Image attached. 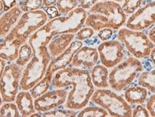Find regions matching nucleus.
<instances>
[{
  "instance_id": "obj_1",
  "label": "nucleus",
  "mask_w": 155,
  "mask_h": 117,
  "mask_svg": "<svg viewBox=\"0 0 155 117\" xmlns=\"http://www.w3.org/2000/svg\"><path fill=\"white\" fill-rule=\"evenodd\" d=\"M52 85L55 89L71 87L68 93L65 108L78 111L85 108L94 93L90 73L88 70L65 68L54 73Z\"/></svg>"
},
{
  "instance_id": "obj_2",
  "label": "nucleus",
  "mask_w": 155,
  "mask_h": 117,
  "mask_svg": "<svg viewBox=\"0 0 155 117\" xmlns=\"http://www.w3.org/2000/svg\"><path fill=\"white\" fill-rule=\"evenodd\" d=\"M86 17L87 12L77 7L65 16L50 19L29 38L28 43L35 50L39 46H47L54 37L59 35L74 34L85 25Z\"/></svg>"
},
{
  "instance_id": "obj_3",
  "label": "nucleus",
  "mask_w": 155,
  "mask_h": 117,
  "mask_svg": "<svg viewBox=\"0 0 155 117\" xmlns=\"http://www.w3.org/2000/svg\"><path fill=\"white\" fill-rule=\"evenodd\" d=\"M126 22L127 15L119 2L101 1L89 9L85 25L91 27L94 31H99L104 28L119 30Z\"/></svg>"
},
{
  "instance_id": "obj_4",
  "label": "nucleus",
  "mask_w": 155,
  "mask_h": 117,
  "mask_svg": "<svg viewBox=\"0 0 155 117\" xmlns=\"http://www.w3.org/2000/svg\"><path fill=\"white\" fill-rule=\"evenodd\" d=\"M51 60L52 57L47 46H39L33 50L32 58L23 69L19 89L30 91L37 83L43 79Z\"/></svg>"
},
{
  "instance_id": "obj_5",
  "label": "nucleus",
  "mask_w": 155,
  "mask_h": 117,
  "mask_svg": "<svg viewBox=\"0 0 155 117\" xmlns=\"http://www.w3.org/2000/svg\"><path fill=\"white\" fill-rule=\"evenodd\" d=\"M48 19L47 13L42 9L24 12L6 37L17 38L25 43L33 33L45 25Z\"/></svg>"
},
{
  "instance_id": "obj_6",
  "label": "nucleus",
  "mask_w": 155,
  "mask_h": 117,
  "mask_svg": "<svg viewBox=\"0 0 155 117\" xmlns=\"http://www.w3.org/2000/svg\"><path fill=\"white\" fill-rule=\"evenodd\" d=\"M144 70L138 58L130 57L121 62L108 74V84L115 91H121L134 81L139 73Z\"/></svg>"
},
{
  "instance_id": "obj_7",
  "label": "nucleus",
  "mask_w": 155,
  "mask_h": 117,
  "mask_svg": "<svg viewBox=\"0 0 155 117\" xmlns=\"http://www.w3.org/2000/svg\"><path fill=\"white\" fill-rule=\"evenodd\" d=\"M91 101L97 106L104 109L114 117L132 116V109L121 95L108 89H98L93 93Z\"/></svg>"
},
{
  "instance_id": "obj_8",
  "label": "nucleus",
  "mask_w": 155,
  "mask_h": 117,
  "mask_svg": "<svg viewBox=\"0 0 155 117\" xmlns=\"http://www.w3.org/2000/svg\"><path fill=\"white\" fill-rule=\"evenodd\" d=\"M117 38L120 42L124 44L128 51L138 59L148 58L154 47V44L144 32L127 27L120 29Z\"/></svg>"
},
{
  "instance_id": "obj_9",
  "label": "nucleus",
  "mask_w": 155,
  "mask_h": 117,
  "mask_svg": "<svg viewBox=\"0 0 155 117\" xmlns=\"http://www.w3.org/2000/svg\"><path fill=\"white\" fill-rule=\"evenodd\" d=\"M23 68L16 64L6 65L0 79V95L3 102H15L20 87Z\"/></svg>"
},
{
  "instance_id": "obj_10",
  "label": "nucleus",
  "mask_w": 155,
  "mask_h": 117,
  "mask_svg": "<svg viewBox=\"0 0 155 117\" xmlns=\"http://www.w3.org/2000/svg\"><path fill=\"white\" fill-rule=\"evenodd\" d=\"M101 64L107 68L115 67L124 58V50L119 40H106L97 48Z\"/></svg>"
},
{
  "instance_id": "obj_11",
  "label": "nucleus",
  "mask_w": 155,
  "mask_h": 117,
  "mask_svg": "<svg viewBox=\"0 0 155 117\" xmlns=\"http://www.w3.org/2000/svg\"><path fill=\"white\" fill-rule=\"evenodd\" d=\"M155 24V1L146 4L139 8L126 22L127 28L134 30H147Z\"/></svg>"
},
{
  "instance_id": "obj_12",
  "label": "nucleus",
  "mask_w": 155,
  "mask_h": 117,
  "mask_svg": "<svg viewBox=\"0 0 155 117\" xmlns=\"http://www.w3.org/2000/svg\"><path fill=\"white\" fill-rule=\"evenodd\" d=\"M67 96L68 91L65 89L48 91L38 98L35 99V109L38 112H45L57 109L65 104Z\"/></svg>"
},
{
  "instance_id": "obj_13",
  "label": "nucleus",
  "mask_w": 155,
  "mask_h": 117,
  "mask_svg": "<svg viewBox=\"0 0 155 117\" xmlns=\"http://www.w3.org/2000/svg\"><path fill=\"white\" fill-rule=\"evenodd\" d=\"M82 46V41L78 40H73L65 51L60 54L58 57L54 58L53 60H51L45 75L53 78L55 72L67 68L70 64H71L75 52Z\"/></svg>"
},
{
  "instance_id": "obj_14",
  "label": "nucleus",
  "mask_w": 155,
  "mask_h": 117,
  "mask_svg": "<svg viewBox=\"0 0 155 117\" xmlns=\"http://www.w3.org/2000/svg\"><path fill=\"white\" fill-rule=\"evenodd\" d=\"M99 59L98 50L93 47L82 46L73 56L72 67L88 70L95 66Z\"/></svg>"
},
{
  "instance_id": "obj_15",
  "label": "nucleus",
  "mask_w": 155,
  "mask_h": 117,
  "mask_svg": "<svg viewBox=\"0 0 155 117\" xmlns=\"http://www.w3.org/2000/svg\"><path fill=\"white\" fill-rule=\"evenodd\" d=\"M23 43L18 39L5 37L0 42V58L7 62H13L18 57L19 50Z\"/></svg>"
},
{
  "instance_id": "obj_16",
  "label": "nucleus",
  "mask_w": 155,
  "mask_h": 117,
  "mask_svg": "<svg viewBox=\"0 0 155 117\" xmlns=\"http://www.w3.org/2000/svg\"><path fill=\"white\" fill-rule=\"evenodd\" d=\"M74 38L75 35L73 33L61 34L54 37L47 45L50 56L53 58L58 57L68 48Z\"/></svg>"
},
{
  "instance_id": "obj_17",
  "label": "nucleus",
  "mask_w": 155,
  "mask_h": 117,
  "mask_svg": "<svg viewBox=\"0 0 155 117\" xmlns=\"http://www.w3.org/2000/svg\"><path fill=\"white\" fill-rule=\"evenodd\" d=\"M22 11L19 6L13 7L9 10L4 12L0 16V37L7 35L15 25L17 24Z\"/></svg>"
},
{
  "instance_id": "obj_18",
  "label": "nucleus",
  "mask_w": 155,
  "mask_h": 117,
  "mask_svg": "<svg viewBox=\"0 0 155 117\" xmlns=\"http://www.w3.org/2000/svg\"><path fill=\"white\" fill-rule=\"evenodd\" d=\"M15 103L22 117L30 116L36 112L33 98L30 91L21 90L19 91L15 98Z\"/></svg>"
},
{
  "instance_id": "obj_19",
  "label": "nucleus",
  "mask_w": 155,
  "mask_h": 117,
  "mask_svg": "<svg viewBox=\"0 0 155 117\" xmlns=\"http://www.w3.org/2000/svg\"><path fill=\"white\" fill-rule=\"evenodd\" d=\"M108 68L103 65H96L91 68V78L93 84L98 89H106L108 84Z\"/></svg>"
},
{
  "instance_id": "obj_20",
  "label": "nucleus",
  "mask_w": 155,
  "mask_h": 117,
  "mask_svg": "<svg viewBox=\"0 0 155 117\" xmlns=\"http://www.w3.org/2000/svg\"><path fill=\"white\" fill-rule=\"evenodd\" d=\"M125 100L130 104H142L147 101L148 92L141 85L129 87L124 93Z\"/></svg>"
},
{
  "instance_id": "obj_21",
  "label": "nucleus",
  "mask_w": 155,
  "mask_h": 117,
  "mask_svg": "<svg viewBox=\"0 0 155 117\" xmlns=\"http://www.w3.org/2000/svg\"><path fill=\"white\" fill-rule=\"evenodd\" d=\"M138 83L155 94V69L141 73L138 79Z\"/></svg>"
},
{
  "instance_id": "obj_22",
  "label": "nucleus",
  "mask_w": 155,
  "mask_h": 117,
  "mask_svg": "<svg viewBox=\"0 0 155 117\" xmlns=\"http://www.w3.org/2000/svg\"><path fill=\"white\" fill-rule=\"evenodd\" d=\"M52 79H53V78L45 75L43 77V79L40 80L38 83H37L30 90L32 98L34 99H37L40 95L44 94L45 93L47 92L50 88V85L52 83Z\"/></svg>"
},
{
  "instance_id": "obj_23",
  "label": "nucleus",
  "mask_w": 155,
  "mask_h": 117,
  "mask_svg": "<svg viewBox=\"0 0 155 117\" xmlns=\"http://www.w3.org/2000/svg\"><path fill=\"white\" fill-rule=\"evenodd\" d=\"M33 55V50L28 42H25L21 45L19 50L18 57L15 60V63L24 67L29 63Z\"/></svg>"
},
{
  "instance_id": "obj_24",
  "label": "nucleus",
  "mask_w": 155,
  "mask_h": 117,
  "mask_svg": "<svg viewBox=\"0 0 155 117\" xmlns=\"http://www.w3.org/2000/svg\"><path fill=\"white\" fill-rule=\"evenodd\" d=\"M108 113L100 106H88L83 108L77 115L79 117H105Z\"/></svg>"
},
{
  "instance_id": "obj_25",
  "label": "nucleus",
  "mask_w": 155,
  "mask_h": 117,
  "mask_svg": "<svg viewBox=\"0 0 155 117\" xmlns=\"http://www.w3.org/2000/svg\"><path fill=\"white\" fill-rule=\"evenodd\" d=\"M79 5L78 0H58L55 4L60 14L66 15L77 8Z\"/></svg>"
},
{
  "instance_id": "obj_26",
  "label": "nucleus",
  "mask_w": 155,
  "mask_h": 117,
  "mask_svg": "<svg viewBox=\"0 0 155 117\" xmlns=\"http://www.w3.org/2000/svg\"><path fill=\"white\" fill-rule=\"evenodd\" d=\"M0 117H21V115L15 103L4 102L0 107Z\"/></svg>"
},
{
  "instance_id": "obj_27",
  "label": "nucleus",
  "mask_w": 155,
  "mask_h": 117,
  "mask_svg": "<svg viewBox=\"0 0 155 117\" xmlns=\"http://www.w3.org/2000/svg\"><path fill=\"white\" fill-rule=\"evenodd\" d=\"M19 8L23 12L35 11L42 7V0H17Z\"/></svg>"
},
{
  "instance_id": "obj_28",
  "label": "nucleus",
  "mask_w": 155,
  "mask_h": 117,
  "mask_svg": "<svg viewBox=\"0 0 155 117\" xmlns=\"http://www.w3.org/2000/svg\"><path fill=\"white\" fill-rule=\"evenodd\" d=\"M77 113L72 109H53L48 112H41L40 116L43 117H73L76 116Z\"/></svg>"
},
{
  "instance_id": "obj_29",
  "label": "nucleus",
  "mask_w": 155,
  "mask_h": 117,
  "mask_svg": "<svg viewBox=\"0 0 155 117\" xmlns=\"http://www.w3.org/2000/svg\"><path fill=\"white\" fill-rule=\"evenodd\" d=\"M144 0H124L121 7L126 15H131L140 8Z\"/></svg>"
},
{
  "instance_id": "obj_30",
  "label": "nucleus",
  "mask_w": 155,
  "mask_h": 117,
  "mask_svg": "<svg viewBox=\"0 0 155 117\" xmlns=\"http://www.w3.org/2000/svg\"><path fill=\"white\" fill-rule=\"evenodd\" d=\"M76 38L78 40L83 41L90 39L94 35V30L91 27L86 26L81 28L76 32Z\"/></svg>"
},
{
  "instance_id": "obj_31",
  "label": "nucleus",
  "mask_w": 155,
  "mask_h": 117,
  "mask_svg": "<svg viewBox=\"0 0 155 117\" xmlns=\"http://www.w3.org/2000/svg\"><path fill=\"white\" fill-rule=\"evenodd\" d=\"M132 116H134V117H139V116L149 117V116H150V113H149L148 110H147V109L144 108V106L138 104L134 109V111L132 112Z\"/></svg>"
},
{
  "instance_id": "obj_32",
  "label": "nucleus",
  "mask_w": 155,
  "mask_h": 117,
  "mask_svg": "<svg viewBox=\"0 0 155 117\" xmlns=\"http://www.w3.org/2000/svg\"><path fill=\"white\" fill-rule=\"evenodd\" d=\"M114 34L113 29L111 28H104L98 31V37L102 41L108 40L111 38Z\"/></svg>"
},
{
  "instance_id": "obj_33",
  "label": "nucleus",
  "mask_w": 155,
  "mask_h": 117,
  "mask_svg": "<svg viewBox=\"0 0 155 117\" xmlns=\"http://www.w3.org/2000/svg\"><path fill=\"white\" fill-rule=\"evenodd\" d=\"M147 109L150 116L155 117V94L150 95L147 102Z\"/></svg>"
},
{
  "instance_id": "obj_34",
  "label": "nucleus",
  "mask_w": 155,
  "mask_h": 117,
  "mask_svg": "<svg viewBox=\"0 0 155 117\" xmlns=\"http://www.w3.org/2000/svg\"><path fill=\"white\" fill-rule=\"evenodd\" d=\"M44 11L47 13L48 18H50V19L55 18V17L59 16L60 15L57 7H56V6L55 5L50 6V7H45Z\"/></svg>"
},
{
  "instance_id": "obj_35",
  "label": "nucleus",
  "mask_w": 155,
  "mask_h": 117,
  "mask_svg": "<svg viewBox=\"0 0 155 117\" xmlns=\"http://www.w3.org/2000/svg\"><path fill=\"white\" fill-rule=\"evenodd\" d=\"M98 2V0H81L79 5H80V7L81 8L87 10V9H90L93 6Z\"/></svg>"
},
{
  "instance_id": "obj_36",
  "label": "nucleus",
  "mask_w": 155,
  "mask_h": 117,
  "mask_svg": "<svg viewBox=\"0 0 155 117\" xmlns=\"http://www.w3.org/2000/svg\"><path fill=\"white\" fill-rule=\"evenodd\" d=\"M2 2L4 5V12H6L16 7L18 4L17 0H2Z\"/></svg>"
},
{
  "instance_id": "obj_37",
  "label": "nucleus",
  "mask_w": 155,
  "mask_h": 117,
  "mask_svg": "<svg viewBox=\"0 0 155 117\" xmlns=\"http://www.w3.org/2000/svg\"><path fill=\"white\" fill-rule=\"evenodd\" d=\"M148 38L155 45V25L151 27L150 30H149Z\"/></svg>"
},
{
  "instance_id": "obj_38",
  "label": "nucleus",
  "mask_w": 155,
  "mask_h": 117,
  "mask_svg": "<svg viewBox=\"0 0 155 117\" xmlns=\"http://www.w3.org/2000/svg\"><path fill=\"white\" fill-rule=\"evenodd\" d=\"M58 0H42V5L45 7H50V6L55 5Z\"/></svg>"
},
{
  "instance_id": "obj_39",
  "label": "nucleus",
  "mask_w": 155,
  "mask_h": 117,
  "mask_svg": "<svg viewBox=\"0 0 155 117\" xmlns=\"http://www.w3.org/2000/svg\"><path fill=\"white\" fill-rule=\"evenodd\" d=\"M6 62L5 60L2 59V58H0V79H1L2 78V74L4 73V71H5V68L6 67Z\"/></svg>"
},
{
  "instance_id": "obj_40",
  "label": "nucleus",
  "mask_w": 155,
  "mask_h": 117,
  "mask_svg": "<svg viewBox=\"0 0 155 117\" xmlns=\"http://www.w3.org/2000/svg\"><path fill=\"white\" fill-rule=\"evenodd\" d=\"M150 57L151 60L152 61V63H154V65H155V46L152 48V51L150 52Z\"/></svg>"
},
{
  "instance_id": "obj_41",
  "label": "nucleus",
  "mask_w": 155,
  "mask_h": 117,
  "mask_svg": "<svg viewBox=\"0 0 155 117\" xmlns=\"http://www.w3.org/2000/svg\"><path fill=\"white\" fill-rule=\"evenodd\" d=\"M4 12V5L2 2V0H0V14Z\"/></svg>"
},
{
  "instance_id": "obj_42",
  "label": "nucleus",
  "mask_w": 155,
  "mask_h": 117,
  "mask_svg": "<svg viewBox=\"0 0 155 117\" xmlns=\"http://www.w3.org/2000/svg\"><path fill=\"white\" fill-rule=\"evenodd\" d=\"M101 1H115V2H116L121 3L123 2V0H101Z\"/></svg>"
},
{
  "instance_id": "obj_43",
  "label": "nucleus",
  "mask_w": 155,
  "mask_h": 117,
  "mask_svg": "<svg viewBox=\"0 0 155 117\" xmlns=\"http://www.w3.org/2000/svg\"><path fill=\"white\" fill-rule=\"evenodd\" d=\"M3 104V101H2V97H1V95H0V107H1L2 104Z\"/></svg>"
}]
</instances>
